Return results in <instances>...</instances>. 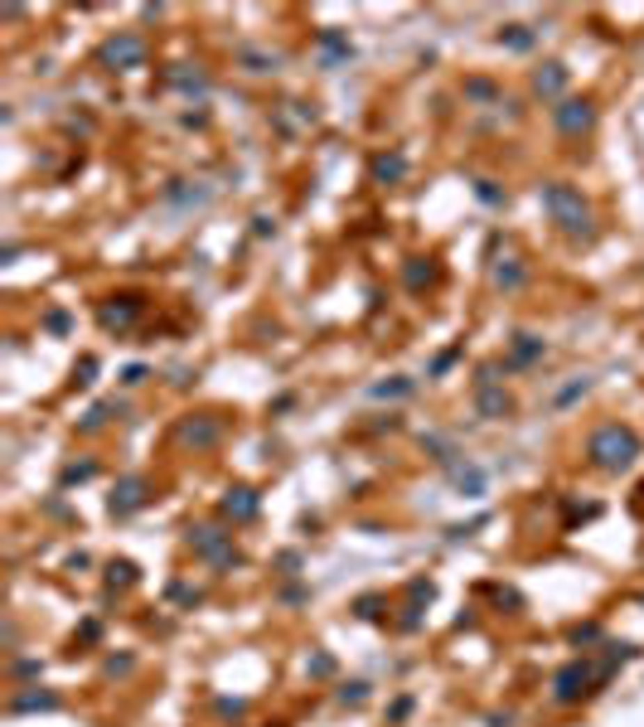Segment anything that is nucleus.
I'll return each mask as SVG.
<instances>
[{
  "instance_id": "nucleus-1",
  "label": "nucleus",
  "mask_w": 644,
  "mask_h": 727,
  "mask_svg": "<svg viewBox=\"0 0 644 727\" xmlns=\"http://www.w3.org/2000/svg\"><path fill=\"white\" fill-rule=\"evenodd\" d=\"M635 456H640V441L630 427H601L591 436V461L601 470H625V466H635Z\"/></svg>"
},
{
  "instance_id": "nucleus-2",
  "label": "nucleus",
  "mask_w": 644,
  "mask_h": 727,
  "mask_svg": "<svg viewBox=\"0 0 644 727\" xmlns=\"http://www.w3.org/2000/svg\"><path fill=\"white\" fill-rule=\"evenodd\" d=\"M542 208H547L562 228L586 233V204L576 199V190H567V185H547V190H542Z\"/></svg>"
},
{
  "instance_id": "nucleus-3",
  "label": "nucleus",
  "mask_w": 644,
  "mask_h": 727,
  "mask_svg": "<svg viewBox=\"0 0 644 727\" xmlns=\"http://www.w3.org/2000/svg\"><path fill=\"white\" fill-rule=\"evenodd\" d=\"M107 63H116V68H136L141 59H146V49H141V39L136 34H121V39H111L107 54H102Z\"/></svg>"
},
{
  "instance_id": "nucleus-4",
  "label": "nucleus",
  "mask_w": 644,
  "mask_h": 727,
  "mask_svg": "<svg viewBox=\"0 0 644 727\" xmlns=\"http://www.w3.org/2000/svg\"><path fill=\"white\" fill-rule=\"evenodd\" d=\"M557 126H562V131H586V126H591V107L586 102H567L562 112H557Z\"/></svg>"
},
{
  "instance_id": "nucleus-5",
  "label": "nucleus",
  "mask_w": 644,
  "mask_h": 727,
  "mask_svg": "<svg viewBox=\"0 0 644 727\" xmlns=\"http://www.w3.org/2000/svg\"><path fill=\"white\" fill-rule=\"evenodd\" d=\"M223 510H228V514H237V519H247V514L257 510V500H252L247 490H233V495L223 500Z\"/></svg>"
},
{
  "instance_id": "nucleus-6",
  "label": "nucleus",
  "mask_w": 644,
  "mask_h": 727,
  "mask_svg": "<svg viewBox=\"0 0 644 727\" xmlns=\"http://www.w3.org/2000/svg\"><path fill=\"white\" fill-rule=\"evenodd\" d=\"M131 505H141V480H126L121 495L111 500V510H131Z\"/></svg>"
},
{
  "instance_id": "nucleus-7",
  "label": "nucleus",
  "mask_w": 644,
  "mask_h": 727,
  "mask_svg": "<svg viewBox=\"0 0 644 727\" xmlns=\"http://www.w3.org/2000/svg\"><path fill=\"white\" fill-rule=\"evenodd\" d=\"M537 88H542V93H557V88H562V68L547 63V73H537Z\"/></svg>"
},
{
  "instance_id": "nucleus-8",
  "label": "nucleus",
  "mask_w": 644,
  "mask_h": 727,
  "mask_svg": "<svg viewBox=\"0 0 644 727\" xmlns=\"http://www.w3.org/2000/svg\"><path fill=\"white\" fill-rule=\"evenodd\" d=\"M480 408H485L489 417H494V413H509V398H499V393H485V398H480Z\"/></svg>"
},
{
  "instance_id": "nucleus-9",
  "label": "nucleus",
  "mask_w": 644,
  "mask_h": 727,
  "mask_svg": "<svg viewBox=\"0 0 644 727\" xmlns=\"http://www.w3.org/2000/svg\"><path fill=\"white\" fill-rule=\"evenodd\" d=\"M378 175H402V160H378Z\"/></svg>"
}]
</instances>
